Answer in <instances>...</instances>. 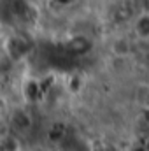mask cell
<instances>
[{
  "label": "cell",
  "mask_w": 149,
  "mask_h": 151,
  "mask_svg": "<svg viewBox=\"0 0 149 151\" xmlns=\"http://www.w3.org/2000/svg\"><path fill=\"white\" fill-rule=\"evenodd\" d=\"M112 51L116 53V55H128L130 53V42L126 40V39H117V40H114V44H112Z\"/></svg>",
  "instance_id": "1"
}]
</instances>
